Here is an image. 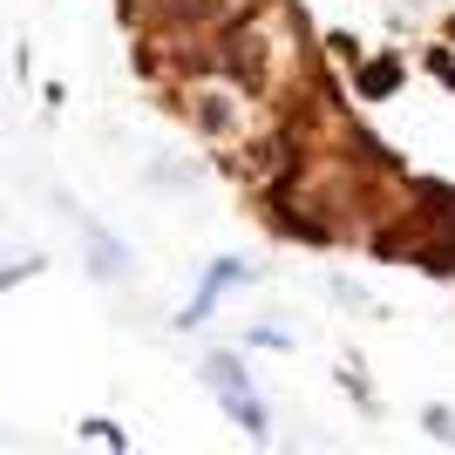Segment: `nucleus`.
<instances>
[{
	"label": "nucleus",
	"mask_w": 455,
	"mask_h": 455,
	"mask_svg": "<svg viewBox=\"0 0 455 455\" xmlns=\"http://www.w3.org/2000/svg\"><path fill=\"white\" fill-rule=\"evenodd\" d=\"M136 7H150L156 20H211L218 0H136Z\"/></svg>",
	"instance_id": "f03ea898"
},
{
	"label": "nucleus",
	"mask_w": 455,
	"mask_h": 455,
	"mask_svg": "<svg viewBox=\"0 0 455 455\" xmlns=\"http://www.w3.org/2000/svg\"><path fill=\"white\" fill-rule=\"evenodd\" d=\"M225 68H231V82H259V68H266V48H259V35H238L225 41Z\"/></svg>",
	"instance_id": "f257e3e1"
}]
</instances>
